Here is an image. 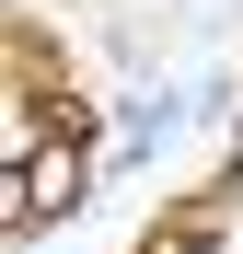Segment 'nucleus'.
<instances>
[{
    "label": "nucleus",
    "mask_w": 243,
    "mask_h": 254,
    "mask_svg": "<svg viewBox=\"0 0 243 254\" xmlns=\"http://www.w3.org/2000/svg\"><path fill=\"white\" fill-rule=\"evenodd\" d=\"M58 208H81V139H47V150H23L12 174H0V220H58Z\"/></svg>",
    "instance_id": "1"
},
{
    "label": "nucleus",
    "mask_w": 243,
    "mask_h": 254,
    "mask_svg": "<svg viewBox=\"0 0 243 254\" xmlns=\"http://www.w3.org/2000/svg\"><path fill=\"white\" fill-rule=\"evenodd\" d=\"M197 243H209V208H185V220H162L139 254H197Z\"/></svg>",
    "instance_id": "2"
},
{
    "label": "nucleus",
    "mask_w": 243,
    "mask_h": 254,
    "mask_svg": "<svg viewBox=\"0 0 243 254\" xmlns=\"http://www.w3.org/2000/svg\"><path fill=\"white\" fill-rule=\"evenodd\" d=\"M232 162H243V116H232Z\"/></svg>",
    "instance_id": "3"
}]
</instances>
